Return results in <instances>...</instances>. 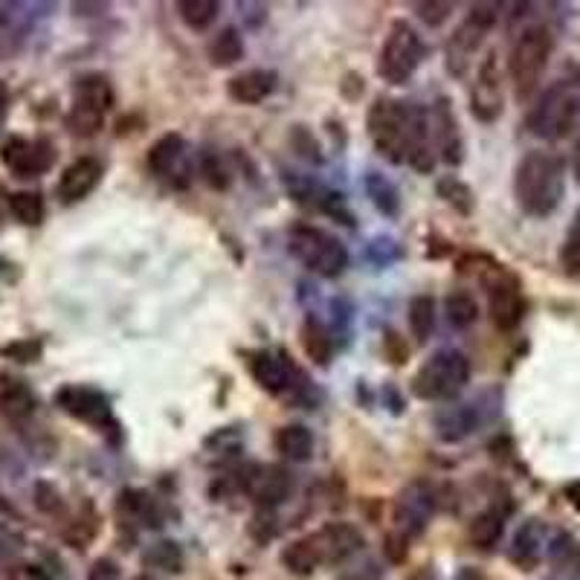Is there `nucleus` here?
Returning <instances> with one entry per match:
<instances>
[{
  "label": "nucleus",
  "mask_w": 580,
  "mask_h": 580,
  "mask_svg": "<svg viewBox=\"0 0 580 580\" xmlns=\"http://www.w3.org/2000/svg\"><path fill=\"white\" fill-rule=\"evenodd\" d=\"M436 142H432V123H430V111L421 108V105H409V154H406V163L415 169V172L430 174L436 169Z\"/></svg>",
  "instance_id": "6ab92c4d"
},
{
  "label": "nucleus",
  "mask_w": 580,
  "mask_h": 580,
  "mask_svg": "<svg viewBox=\"0 0 580 580\" xmlns=\"http://www.w3.org/2000/svg\"><path fill=\"white\" fill-rule=\"evenodd\" d=\"M506 108V91H502V65L497 53L482 58L479 73L471 88V111L479 123H497Z\"/></svg>",
  "instance_id": "f8f14e48"
},
{
  "label": "nucleus",
  "mask_w": 580,
  "mask_h": 580,
  "mask_svg": "<svg viewBox=\"0 0 580 580\" xmlns=\"http://www.w3.org/2000/svg\"><path fill=\"white\" fill-rule=\"evenodd\" d=\"M436 432L441 441H459L464 436L479 430L482 415L476 404H456V406H441L436 413Z\"/></svg>",
  "instance_id": "5701e85b"
},
{
  "label": "nucleus",
  "mask_w": 580,
  "mask_h": 580,
  "mask_svg": "<svg viewBox=\"0 0 580 580\" xmlns=\"http://www.w3.org/2000/svg\"><path fill=\"white\" fill-rule=\"evenodd\" d=\"M497 3H476V7L467 12L462 24H459L456 33L450 35L444 56H448V67L456 76H462L464 70H467L471 56H476L482 42H485L490 30H494V24H497Z\"/></svg>",
  "instance_id": "6e6552de"
},
{
  "label": "nucleus",
  "mask_w": 580,
  "mask_h": 580,
  "mask_svg": "<svg viewBox=\"0 0 580 580\" xmlns=\"http://www.w3.org/2000/svg\"><path fill=\"white\" fill-rule=\"evenodd\" d=\"M320 566H337L363 548V534L351 522H328L314 534H308Z\"/></svg>",
  "instance_id": "2eb2a0df"
},
{
  "label": "nucleus",
  "mask_w": 580,
  "mask_h": 580,
  "mask_svg": "<svg viewBox=\"0 0 580 580\" xmlns=\"http://www.w3.org/2000/svg\"><path fill=\"white\" fill-rule=\"evenodd\" d=\"M552 50H555V38H552L548 26L531 24L517 35L511 56H508V76H511V84H514L520 102H529L537 93L540 82L546 76Z\"/></svg>",
  "instance_id": "7ed1b4c3"
},
{
  "label": "nucleus",
  "mask_w": 580,
  "mask_h": 580,
  "mask_svg": "<svg viewBox=\"0 0 580 580\" xmlns=\"http://www.w3.org/2000/svg\"><path fill=\"white\" fill-rule=\"evenodd\" d=\"M134 580H158V578H149V575H140V578H134Z\"/></svg>",
  "instance_id": "864d4df0"
},
{
  "label": "nucleus",
  "mask_w": 580,
  "mask_h": 580,
  "mask_svg": "<svg viewBox=\"0 0 580 580\" xmlns=\"http://www.w3.org/2000/svg\"><path fill=\"white\" fill-rule=\"evenodd\" d=\"M502 531H506V514L502 511H497V508H488V511H482V514L473 517L471 522V543L476 548H482V552H488V548H494L499 543V537H502Z\"/></svg>",
  "instance_id": "c85d7f7f"
},
{
  "label": "nucleus",
  "mask_w": 580,
  "mask_h": 580,
  "mask_svg": "<svg viewBox=\"0 0 580 580\" xmlns=\"http://www.w3.org/2000/svg\"><path fill=\"white\" fill-rule=\"evenodd\" d=\"M409 332L418 343L430 340L436 332V299L421 293L409 302Z\"/></svg>",
  "instance_id": "f704fd0d"
},
{
  "label": "nucleus",
  "mask_w": 580,
  "mask_h": 580,
  "mask_svg": "<svg viewBox=\"0 0 580 580\" xmlns=\"http://www.w3.org/2000/svg\"><path fill=\"white\" fill-rule=\"evenodd\" d=\"M102 181V163L96 158H79L58 177V200L61 204H79L91 195Z\"/></svg>",
  "instance_id": "aec40b11"
},
{
  "label": "nucleus",
  "mask_w": 580,
  "mask_h": 580,
  "mask_svg": "<svg viewBox=\"0 0 580 580\" xmlns=\"http://www.w3.org/2000/svg\"><path fill=\"white\" fill-rule=\"evenodd\" d=\"M580 125V79H560L548 84L531 105L525 128L546 142L569 137Z\"/></svg>",
  "instance_id": "f03ea898"
},
{
  "label": "nucleus",
  "mask_w": 580,
  "mask_h": 580,
  "mask_svg": "<svg viewBox=\"0 0 580 580\" xmlns=\"http://www.w3.org/2000/svg\"><path fill=\"white\" fill-rule=\"evenodd\" d=\"M409 105L390 96H381L366 114V131L372 137L374 151L395 166L406 163L409 154Z\"/></svg>",
  "instance_id": "423d86ee"
},
{
  "label": "nucleus",
  "mask_w": 580,
  "mask_h": 580,
  "mask_svg": "<svg viewBox=\"0 0 580 580\" xmlns=\"http://www.w3.org/2000/svg\"><path fill=\"white\" fill-rule=\"evenodd\" d=\"M9 580H50V575L44 572L42 566L24 564V566H18V569H12Z\"/></svg>",
  "instance_id": "49530a36"
},
{
  "label": "nucleus",
  "mask_w": 580,
  "mask_h": 580,
  "mask_svg": "<svg viewBox=\"0 0 580 580\" xmlns=\"http://www.w3.org/2000/svg\"><path fill=\"white\" fill-rule=\"evenodd\" d=\"M276 82H279V76H276L274 70L253 67V70L232 76L230 82H227V93H230V100L239 102V105H258V102H265L267 96L276 91Z\"/></svg>",
  "instance_id": "4be33fe9"
},
{
  "label": "nucleus",
  "mask_w": 580,
  "mask_h": 580,
  "mask_svg": "<svg viewBox=\"0 0 580 580\" xmlns=\"http://www.w3.org/2000/svg\"><path fill=\"white\" fill-rule=\"evenodd\" d=\"M514 195L525 216H552L566 195L564 160L552 151H529L514 172Z\"/></svg>",
  "instance_id": "f257e3e1"
},
{
  "label": "nucleus",
  "mask_w": 580,
  "mask_h": 580,
  "mask_svg": "<svg viewBox=\"0 0 580 580\" xmlns=\"http://www.w3.org/2000/svg\"><path fill=\"white\" fill-rule=\"evenodd\" d=\"M418 18H421L424 24L430 26H441L453 12V3H441V0H427V3H418Z\"/></svg>",
  "instance_id": "79ce46f5"
},
{
  "label": "nucleus",
  "mask_w": 580,
  "mask_h": 580,
  "mask_svg": "<svg viewBox=\"0 0 580 580\" xmlns=\"http://www.w3.org/2000/svg\"><path fill=\"white\" fill-rule=\"evenodd\" d=\"M9 212L18 224L38 227L44 221V212H47L42 192H12L9 195Z\"/></svg>",
  "instance_id": "2f4dec72"
},
{
  "label": "nucleus",
  "mask_w": 580,
  "mask_h": 580,
  "mask_svg": "<svg viewBox=\"0 0 580 580\" xmlns=\"http://www.w3.org/2000/svg\"><path fill=\"white\" fill-rule=\"evenodd\" d=\"M88 580H119V566H116L111 557H100V560L91 566Z\"/></svg>",
  "instance_id": "a18cd8bd"
},
{
  "label": "nucleus",
  "mask_w": 580,
  "mask_h": 580,
  "mask_svg": "<svg viewBox=\"0 0 580 580\" xmlns=\"http://www.w3.org/2000/svg\"><path fill=\"white\" fill-rule=\"evenodd\" d=\"M540 552H543V522H522V529L517 531L514 543H511V560L522 569H531L540 560Z\"/></svg>",
  "instance_id": "bb28decb"
},
{
  "label": "nucleus",
  "mask_w": 580,
  "mask_h": 580,
  "mask_svg": "<svg viewBox=\"0 0 580 580\" xmlns=\"http://www.w3.org/2000/svg\"><path fill=\"white\" fill-rule=\"evenodd\" d=\"M114 84L105 73H84L76 79L73 84V105L88 111H96V114H108L114 108Z\"/></svg>",
  "instance_id": "b1692460"
},
{
  "label": "nucleus",
  "mask_w": 580,
  "mask_h": 580,
  "mask_svg": "<svg viewBox=\"0 0 580 580\" xmlns=\"http://www.w3.org/2000/svg\"><path fill=\"white\" fill-rule=\"evenodd\" d=\"M572 174H575V181L580 183V134H578V140H575V149H572Z\"/></svg>",
  "instance_id": "8fccbe9b"
},
{
  "label": "nucleus",
  "mask_w": 580,
  "mask_h": 580,
  "mask_svg": "<svg viewBox=\"0 0 580 580\" xmlns=\"http://www.w3.org/2000/svg\"><path fill=\"white\" fill-rule=\"evenodd\" d=\"M3 355L15 357L18 363H33V360H38V355H42V343H15V346L3 348Z\"/></svg>",
  "instance_id": "c03bdc74"
},
{
  "label": "nucleus",
  "mask_w": 580,
  "mask_h": 580,
  "mask_svg": "<svg viewBox=\"0 0 580 580\" xmlns=\"http://www.w3.org/2000/svg\"><path fill=\"white\" fill-rule=\"evenodd\" d=\"M250 374L270 395H297V392L302 395L305 392L299 369L282 348H262V351H256L250 357Z\"/></svg>",
  "instance_id": "9b49d317"
},
{
  "label": "nucleus",
  "mask_w": 580,
  "mask_h": 580,
  "mask_svg": "<svg viewBox=\"0 0 580 580\" xmlns=\"http://www.w3.org/2000/svg\"><path fill=\"white\" fill-rule=\"evenodd\" d=\"M102 125H105V116L96 114V111L73 105L70 114H67V128H70V134H76V137H93V134L102 131Z\"/></svg>",
  "instance_id": "58836bf2"
},
{
  "label": "nucleus",
  "mask_w": 580,
  "mask_h": 580,
  "mask_svg": "<svg viewBox=\"0 0 580 580\" xmlns=\"http://www.w3.org/2000/svg\"><path fill=\"white\" fill-rule=\"evenodd\" d=\"M0 413L7 415L9 421H26L35 413V395L33 390L21 381H9L0 392Z\"/></svg>",
  "instance_id": "cd10ccee"
},
{
  "label": "nucleus",
  "mask_w": 580,
  "mask_h": 580,
  "mask_svg": "<svg viewBox=\"0 0 580 580\" xmlns=\"http://www.w3.org/2000/svg\"><path fill=\"white\" fill-rule=\"evenodd\" d=\"M276 450L288 462H308L314 456V432L302 424H288L276 432Z\"/></svg>",
  "instance_id": "a878e982"
},
{
  "label": "nucleus",
  "mask_w": 580,
  "mask_h": 580,
  "mask_svg": "<svg viewBox=\"0 0 580 580\" xmlns=\"http://www.w3.org/2000/svg\"><path fill=\"white\" fill-rule=\"evenodd\" d=\"M436 514V490L427 482H413L401 490L398 502H395V522H398V534L406 540L424 534Z\"/></svg>",
  "instance_id": "4468645a"
},
{
  "label": "nucleus",
  "mask_w": 580,
  "mask_h": 580,
  "mask_svg": "<svg viewBox=\"0 0 580 580\" xmlns=\"http://www.w3.org/2000/svg\"><path fill=\"white\" fill-rule=\"evenodd\" d=\"M0 160L15 177H38V174L50 172L56 163V149L50 140H26V137H9L0 149Z\"/></svg>",
  "instance_id": "ddd939ff"
},
{
  "label": "nucleus",
  "mask_w": 580,
  "mask_h": 580,
  "mask_svg": "<svg viewBox=\"0 0 580 580\" xmlns=\"http://www.w3.org/2000/svg\"><path fill=\"white\" fill-rule=\"evenodd\" d=\"M177 9H181L183 24L189 26V30L204 33V30L216 24L221 3H218V0H183V3H177Z\"/></svg>",
  "instance_id": "e433bc0d"
},
{
  "label": "nucleus",
  "mask_w": 580,
  "mask_h": 580,
  "mask_svg": "<svg viewBox=\"0 0 580 580\" xmlns=\"http://www.w3.org/2000/svg\"><path fill=\"white\" fill-rule=\"evenodd\" d=\"M35 506L42 508L44 514H56V511L65 508V502H61V497H58V490L53 488V485L42 482V485L35 488Z\"/></svg>",
  "instance_id": "37998d69"
},
{
  "label": "nucleus",
  "mask_w": 580,
  "mask_h": 580,
  "mask_svg": "<svg viewBox=\"0 0 580 580\" xmlns=\"http://www.w3.org/2000/svg\"><path fill=\"white\" fill-rule=\"evenodd\" d=\"M244 58V42L235 26H224L221 33L209 42V61L216 67H232Z\"/></svg>",
  "instance_id": "7c9ffc66"
},
{
  "label": "nucleus",
  "mask_w": 580,
  "mask_h": 580,
  "mask_svg": "<svg viewBox=\"0 0 580 580\" xmlns=\"http://www.w3.org/2000/svg\"><path fill=\"white\" fill-rule=\"evenodd\" d=\"M7 114H9V88L7 82H0V128L7 123Z\"/></svg>",
  "instance_id": "09e8293b"
},
{
  "label": "nucleus",
  "mask_w": 580,
  "mask_h": 580,
  "mask_svg": "<svg viewBox=\"0 0 580 580\" xmlns=\"http://www.w3.org/2000/svg\"><path fill=\"white\" fill-rule=\"evenodd\" d=\"M444 314H448V323L459 332L471 328L479 316V308H476V299L467 293V290H453L448 299H444Z\"/></svg>",
  "instance_id": "c9c22d12"
},
{
  "label": "nucleus",
  "mask_w": 580,
  "mask_h": 580,
  "mask_svg": "<svg viewBox=\"0 0 580 580\" xmlns=\"http://www.w3.org/2000/svg\"><path fill=\"white\" fill-rule=\"evenodd\" d=\"M439 195L448 204H453V207L462 212V216H467L473 209V192L464 186L462 181H456V177H448V181H441L439 183Z\"/></svg>",
  "instance_id": "ea45409f"
},
{
  "label": "nucleus",
  "mask_w": 580,
  "mask_h": 580,
  "mask_svg": "<svg viewBox=\"0 0 580 580\" xmlns=\"http://www.w3.org/2000/svg\"><path fill=\"white\" fill-rule=\"evenodd\" d=\"M56 406L61 413L82 424H91L102 432H116L119 436V424L114 418V406H111L108 395L84 383H67L56 392Z\"/></svg>",
  "instance_id": "1a4fd4ad"
},
{
  "label": "nucleus",
  "mask_w": 580,
  "mask_h": 580,
  "mask_svg": "<svg viewBox=\"0 0 580 580\" xmlns=\"http://www.w3.org/2000/svg\"><path fill=\"white\" fill-rule=\"evenodd\" d=\"M7 267H9L7 258H0V274H7Z\"/></svg>",
  "instance_id": "603ef678"
},
{
  "label": "nucleus",
  "mask_w": 580,
  "mask_h": 580,
  "mask_svg": "<svg viewBox=\"0 0 580 580\" xmlns=\"http://www.w3.org/2000/svg\"><path fill=\"white\" fill-rule=\"evenodd\" d=\"M302 348L305 355L314 360L316 366H328L334 355V337L328 332V325L320 316H305L302 323Z\"/></svg>",
  "instance_id": "393cba45"
},
{
  "label": "nucleus",
  "mask_w": 580,
  "mask_h": 580,
  "mask_svg": "<svg viewBox=\"0 0 580 580\" xmlns=\"http://www.w3.org/2000/svg\"><path fill=\"white\" fill-rule=\"evenodd\" d=\"M418 580H424V578H418ZM427 580H430V578H427Z\"/></svg>",
  "instance_id": "5fc2aeb1"
},
{
  "label": "nucleus",
  "mask_w": 580,
  "mask_h": 580,
  "mask_svg": "<svg viewBox=\"0 0 580 580\" xmlns=\"http://www.w3.org/2000/svg\"><path fill=\"white\" fill-rule=\"evenodd\" d=\"M453 580H488V575L476 569V566H462V569L453 575Z\"/></svg>",
  "instance_id": "de8ad7c7"
},
{
  "label": "nucleus",
  "mask_w": 580,
  "mask_h": 580,
  "mask_svg": "<svg viewBox=\"0 0 580 580\" xmlns=\"http://www.w3.org/2000/svg\"><path fill=\"white\" fill-rule=\"evenodd\" d=\"M198 172L204 174V181H207L212 189H218V192L230 189L232 172H230V166H227V160L221 158L218 151H212V149L200 151Z\"/></svg>",
  "instance_id": "4c0bfd02"
},
{
  "label": "nucleus",
  "mask_w": 580,
  "mask_h": 580,
  "mask_svg": "<svg viewBox=\"0 0 580 580\" xmlns=\"http://www.w3.org/2000/svg\"><path fill=\"white\" fill-rule=\"evenodd\" d=\"M366 192L383 216H398L401 209V195L395 189V183L390 177H383L381 172H369L366 174Z\"/></svg>",
  "instance_id": "473e14b6"
},
{
  "label": "nucleus",
  "mask_w": 580,
  "mask_h": 580,
  "mask_svg": "<svg viewBox=\"0 0 580 580\" xmlns=\"http://www.w3.org/2000/svg\"><path fill=\"white\" fill-rule=\"evenodd\" d=\"M290 490H293V479L279 464H253L250 467L247 494L256 499V506L274 511L279 502L290 497Z\"/></svg>",
  "instance_id": "a211bd4d"
},
{
  "label": "nucleus",
  "mask_w": 580,
  "mask_h": 580,
  "mask_svg": "<svg viewBox=\"0 0 580 580\" xmlns=\"http://www.w3.org/2000/svg\"><path fill=\"white\" fill-rule=\"evenodd\" d=\"M282 566L290 575H297V578H308V575H314L316 569H320V560H316L314 548H311L308 537H299L285 546Z\"/></svg>",
  "instance_id": "72a5a7b5"
},
{
  "label": "nucleus",
  "mask_w": 580,
  "mask_h": 580,
  "mask_svg": "<svg viewBox=\"0 0 580 580\" xmlns=\"http://www.w3.org/2000/svg\"><path fill=\"white\" fill-rule=\"evenodd\" d=\"M471 381V360L456 348L432 351L424 366L415 372L413 392L421 401H453Z\"/></svg>",
  "instance_id": "39448f33"
},
{
  "label": "nucleus",
  "mask_w": 580,
  "mask_h": 580,
  "mask_svg": "<svg viewBox=\"0 0 580 580\" xmlns=\"http://www.w3.org/2000/svg\"><path fill=\"white\" fill-rule=\"evenodd\" d=\"M560 258H564V267L569 274H580V209L578 216H575L572 227H569V232H566Z\"/></svg>",
  "instance_id": "a19ab883"
},
{
  "label": "nucleus",
  "mask_w": 580,
  "mask_h": 580,
  "mask_svg": "<svg viewBox=\"0 0 580 580\" xmlns=\"http://www.w3.org/2000/svg\"><path fill=\"white\" fill-rule=\"evenodd\" d=\"M566 494H569V502H572V506L580 511V482H578V485H572L569 490H566Z\"/></svg>",
  "instance_id": "3c124183"
},
{
  "label": "nucleus",
  "mask_w": 580,
  "mask_h": 580,
  "mask_svg": "<svg viewBox=\"0 0 580 580\" xmlns=\"http://www.w3.org/2000/svg\"><path fill=\"white\" fill-rule=\"evenodd\" d=\"M149 169L151 174H158L160 181H169L174 183V186H186V183H189V146H186L181 134H163V137L151 146Z\"/></svg>",
  "instance_id": "dca6fc26"
},
{
  "label": "nucleus",
  "mask_w": 580,
  "mask_h": 580,
  "mask_svg": "<svg viewBox=\"0 0 580 580\" xmlns=\"http://www.w3.org/2000/svg\"><path fill=\"white\" fill-rule=\"evenodd\" d=\"M290 256L316 276L334 279L348 267V250L337 235L314 224H297L288 232Z\"/></svg>",
  "instance_id": "20e7f679"
},
{
  "label": "nucleus",
  "mask_w": 580,
  "mask_h": 580,
  "mask_svg": "<svg viewBox=\"0 0 580 580\" xmlns=\"http://www.w3.org/2000/svg\"><path fill=\"white\" fill-rule=\"evenodd\" d=\"M482 282L488 288V311L494 325L502 332L517 328L522 323V314H525V297H522L520 279L506 267L490 265Z\"/></svg>",
  "instance_id": "9d476101"
},
{
  "label": "nucleus",
  "mask_w": 580,
  "mask_h": 580,
  "mask_svg": "<svg viewBox=\"0 0 580 580\" xmlns=\"http://www.w3.org/2000/svg\"><path fill=\"white\" fill-rule=\"evenodd\" d=\"M116 517H119V525H128V529H158V525H163L158 499L142 488L119 490Z\"/></svg>",
  "instance_id": "412c9836"
},
{
  "label": "nucleus",
  "mask_w": 580,
  "mask_h": 580,
  "mask_svg": "<svg viewBox=\"0 0 580 580\" xmlns=\"http://www.w3.org/2000/svg\"><path fill=\"white\" fill-rule=\"evenodd\" d=\"M424 61L421 35L413 24L395 21L390 33L383 38L381 56H378V76L390 84H404L413 79V73Z\"/></svg>",
  "instance_id": "0eeeda50"
},
{
  "label": "nucleus",
  "mask_w": 580,
  "mask_h": 580,
  "mask_svg": "<svg viewBox=\"0 0 580 580\" xmlns=\"http://www.w3.org/2000/svg\"><path fill=\"white\" fill-rule=\"evenodd\" d=\"M142 564L154 569V572L177 575L183 572V548L174 540H158L142 552Z\"/></svg>",
  "instance_id": "c756f323"
},
{
  "label": "nucleus",
  "mask_w": 580,
  "mask_h": 580,
  "mask_svg": "<svg viewBox=\"0 0 580 580\" xmlns=\"http://www.w3.org/2000/svg\"><path fill=\"white\" fill-rule=\"evenodd\" d=\"M430 123L439 160L448 166H459L464 160V140L462 131H459L456 114L450 108V100H436V105L430 108Z\"/></svg>",
  "instance_id": "f3484780"
}]
</instances>
